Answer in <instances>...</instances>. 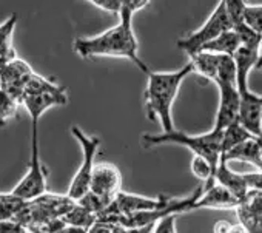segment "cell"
<instances>
[{
    "mask_svg": "<svg viewBox=\"0 0 262 233\" xmlns=\"http://www.w3.org/2000/svg\"><path fill=\"white\" fill-rule=\"evenodd\" d=\"M34 202L50 216L53 218H62L63 215H67L74 205L76 201L71 199L68 195L60 196V195H53V193H45L40 198L34 199Z\"/></svg>",
    "mask_w": 262,
    "mask_h": 233,
    "instance_id": "2e32d148",
    "label": "cell"
},
{
    "mask_svg": "<svg viewBox=\"0 0 262 233\" xmlns=\"http://www.w3.org/2000/svg\"><path fill=\"white\" fill-rule=\"evenodd\" d=\"M231 225H233V222H230L227 219H219L213 225V233H230Z\"/></svg>",
    "mask_w": 262,
    "mask_h": 233,
    "instance_id": "4dcf8cb0",
    "label": "cell"
},
{
    "mask_svg": "<svg viewBox=\"0 0 262 233\" xmlns=\"http://www.w3.org/2000/svg\"><path fill=\"white\" fill-rule=\"evenodd\" d=\"M248 192H262V172H251V173H242Z\"/></svg>",
    "mask_w": 262,
    "mask_h": 233,
    "instance_id": "f1b7e54d",
    "label": "cell"
},
{
    "mask_svg": "<svg viewBox=\"0 0 262 233\" xmlns=\"http://www.w3.org/2000/svg\"><path fill=\"white\" fill-rule=\"evenodd\" d=\"M219 54H211V53H198L196 56L190 57V62L193 65L194 73L202 76L204 79L210 82H216L217 77V68H219Z\"/></svg>",
    "mask_w": 262,
    "mask_h": 233,
    "instance_id": "ac0fdd59",
    "label": "cell"
},
{
    "mask_svg": "<svg viewBox=\"0 0 262 233\" xmlns=\"http://www.w3.org/2000/svg\"><path fill=\"white\" fill-rule=\"evenodd\" d=\"M259 142H260V149H262V136L259 138Z\"/></svg>",
    "mask_w": 262,
    "mask_h": 233,
    "instance_id": "836d02e7",
    "label": "cell"
},
{
    "mask_svg": "<svg viewBox=\"0 0 262 233\" xmlns=\"http://www.w3.org/2000/svg\"><path fill=\"white\" fill-rule=\"evenodd\" d=\"M259 59H260V63H262V40H260V45H259Z\"/></svg>",
    "mask_w": 262,
    "mask_h": 233,
    "instance_id": "d6a6232c",
    "label": "cell"
},
{
    "mask_svg": "<svg viewBox=\"0 0 262 233\" xmlns=\"http://www.w3.org/2000/svg\"><path fill=\"white\" fill-rule=\"evenodd\" d=\"M233 31L237 34L242 48L253 50V51H257L259 53V45H260V40H262V36L260 34H257L250 27H247L245 22L241 24V25H237V27H234Z\"/></svg>",
    "mask_w": 262,
    "mask_h": 233,
    "instance_id": "603a6c76",
    "label": "cell"
},
{
    "mask_svg": "<svg viewBox=\"0 0 262 233\" xmlns=\"http://www.w3.org/2000/svg\"><path fill=\"white\" fill-rule=\"evenodd\" d=\"M90 192L111 204L120 192V172L113 164H96L91 176Z\"/></svg>",
    "mask_w": 262,
    "mask_h": 233,
    "instance_id": "9c48e42d",
    "label": "cell"
},
{
    "mask_svg": "<svg viewBox=\"0 0 262 233\" xmlns=\"http://www.w3.org/2000/svg\"><path fill=\"white\" fill-rule=\"evenodd\" d=\"M91 5L119 17L123 8V0H91Z\"/></svg>",
    "mask_w": 262,
    "mask_h": 233,
    "instance_id": "4316f807",
    "label": "cell"
},
{
    "mask_svg": "<svg viewBox=\"0 0 262 233\" xmlns=\"http://www.w3.org/2000/svg\"><path fill=\"white\" fill-rule=\"evenodd\" d=\"M251 138H256V136H253L248 130H245L239 122L230 125L228 129H225L222 132V155L228 153L231 149L237 147L239 144H242Z\"/></svg>",
    "mask_w": 262,
    "mask_h": 233,
    "instance_id": "d6986e66",
    "label": "cell"
},
{
    "mask_svg": "<svg viewBox=\"0 0 262 233\" xmlns=\"http://www.w3.org/2000/svg\"><path fill=\"white\" fill-rule=\"evenodd\" d=\"M19 100L0 88V125H5L17 113Z\"/></svg>",
    "mask_w": 262,
    "mask_h": 233,
    "instance_id": "cb8c5ba5",
    "label": "cell"
},
{
    "mask_svg": "<svg viewBox=\"0 0 262 233\" xmlns=\"http://www.w3.org/2000/svg\"><path fill=\"white\" fill-rule=\"evenodd\" d=\"M141 139L145 149H153L167 144L185 147L193 153V156H201L207 159L214 170L217 168L222 155V132L213 129L204 135H187L181 130H174L171 133L142 135Z\"/></svg>",
    "mask_w": 262,
    "mask_h": 233,
    "instance_id": "3957f363",
    "label": "cell"
},
{
    "mask_svg": "<svg viewBox=\"0 0 262 233\" xmlns=\"http://www.w3.org/2000/svg\"><path fill=\"white\" fill-rule=\"evenodd\" d=\"M33 74L34 71L25 60L14 59L13 62L0 67V88L22 103L25 85Z\"/></svg>",
    "mask_w": 262,
    "mask_h": 233,
    "instance_id": "52a82bcc",
    "label": "cell"
},
{
    "mask_svg": "<svg viewBox=\"0 0 262 233\" xmlns=\"http://www.w3.org/2000/svg\"><path fill=\"white\" fill-rule=\"evenodd\" d=\"M190 168H191V173H193L198 179L204 181V188L211 187V185L214 184L216 170L213 168V165H211L207 159H204V158H201V156H193L191 164H190Z\"/></svg>",
    "mask_w": 262,
    "mask_h": 233,
    "instance_id": "7402d4cb",
    "label": "cell"
},
{
    "mask_svg": "<svg viewBox=\"0 0 262 233\" xmlns=\"http://www.w3.org/2000/svg\"><path fill=\"white\" fill-rule=\"evenodd\" d=\"M71 135L74 136V139L79 142V145L82 149V162L68 187L67 195L77 202L82 196H85L90 192L91 176H93V170L96 167L94 159H96V155L100 147V139L97 136H88L77 125L71 127Z\"/></svg>",
    "mask_w": 262,
    "mask_h": 233,
    "instance_id": "5b68a950",
    "label": "cell"
},
{
    "mask_svg": "<svg viewBox=\"0 0 262 233\" xmlns=\"http://www.w3.org/2000/svg\"><path fill=\"white\" fill-rule=\"evenodd\" d=\"M16 25H17V14H11L4 24H0V67L17 59L13 45V34Z\"/></svg>",
    "mask_w": 262,
    "mask_h": 233,
    "instance_id": "9a60e30c",
    "label": "cell"
},
{
    "mask_svg": "<svg viewBox=\"0 0 262 233\" xmlns=\"http://www.w3.org/2000/svg\"><path fill=\"white\" fill-rule=\"evenodd\" d=\"M145 0H123V8L119 14V24L97 36L79 37L74 40V51L83 57H119L133 62L144 74L151 70L139 57V42L133 30V17L138 11L147 8Z\"/></svg>",
    "mask_w": 262,
    "mask_h": 233,
    "instance_id": "6da1fadb",
    "label": "cell"
},
{
    "mask_svg": "<svg viewBox=\"0 0 262 233\" xmlns=\"http://www.w3.org/2000/svg\"><path fill=\"white\" fill-rule=\"evenodd\" d=\"M239 50H241V40H239L237 34L233 30H228V31L222 33L219 37H216L213 42L207 44L201 50V53H211V54L234 57V54Z\"/></svg>",
    "mask_w": 262,
    "mask_h": 233,
    "instance_id": "e0dca14e",
    "label": "cell"
},
{
    "mask_svg": "<svg viewBox=\"0 0 262 233\" xmlns=\"http://www.w3.org/2000/svg\"><path fill=\"white\" fill-rule=\"evenodd\" d=\"M219 90V107L213 130L224 132L230 125L239 122L241 97L236 85H217Z\"/></svg>",
    "mask_w": 262,
    "mask_h": 233,
    "instance_id": "ba28073f",
    "label": "cell"
},
{
    "mask_svg": "<svg viewBox=\"0 0 262 233\" xmlns=\"http://www.w3.org/2000/svg\"><path fill=\"white\" fill-rule=\"evenodd\" d=\"M193 65L188 62L185 67L176 71H151L147 77L145 88V111L148 119L158 121L162 127V133H171L176 130L173 124V105L179 94V88L184 80L193 74Z\"/></svg>",
    "mask_w": 262,
    "mask_h": 233,
    "instance_id": "7a4b0ae2",
    "label": "cell"
},
{
    "mask_svg": "<svg viewBox=\"0 0 262 233\" xmlns=\"http://www.w3.org/2000/svg\"><path fill=\"white\" fill-rule=\"evenodd\" d=\"M236 213L248 233H262V192H248L239 202Z\"/></svg>",
    "mask_w": 262,
    "mask_h": 233,
    "instance_id": "8fae6325",
    "label": "cell"
},
{
    "mask_svg": "<svg viewBox=\"0 0 262 233\" xmlns=\"http://www.w3.org/2000/svg\"><path fill=\"white\" fill-rule=\"evenodd\" d=\"M176 219H178V215H167V216L161 218L155 224L151 233H178V230H176Z\"/></svg>",
    "mask_w": 262,
    "mask_h": 233,
    "instance_id": "83f0119b",
    "label": "cell"
},
{
    "mask_svg": "<svg viewBox=\"0 0 262 233\" xmlns=\"http://www.w3.org/2000/svg\"><path fill=\"white\" fill-rule=\"evenodd\" d=\"M48 170L42 164L39 149V121H31V156L28 170L11 193L25 202H31L47 193Z\"/></svg>",
    "mask_w": 262,
    "mask_h": 233,
    "instance_id": "277c9868",
    "label": "cell"
},
{
    "mask_svg": "<svg viewBox=\"0 0 262 233\" xmlns=\"http://www.w3.org/2000/svg\"><path fill=\"white\" fill-rule=\"evenodd\" d=\"M230 233H248V231H247V228H245L241 222H237V224H233V225H231Z\"/></svg>",
    "mask_w": 262,
    "mask_h": 233,
    "instance_id": "1f68e13d",
    "label": "cell"
},
{
    "mask_svg": "<svg viewBox=\"0 0 262 233\" xmlns=\"http://www.w3.org/2000/svg\"><path fill=\"white\" fill-rule=\"evenodd\" d=\"M27 233H30V231H27Z\"/></svg>",
    "mask_w": 262,
    "mask_h": 233,
    "instance_id": "e575fe53",
    "label": "cell"
},
{
    "mask_svg": "<svg viewBox=\"0 0 262 233\" xmlns=\"http://www.w3.org/2000/svg\"><path fill=\"white\" fill-rule=\"evenodd\" d=\"M97 216L91 211H88L86 208H83L80 204L76 202V205L67 213L62 216V221L67 224V225H71V227H79V228H85L88 230L94 222H96Z\"/></svg>",
    "mask_w": 262,
    "mask_h": 233,
    "instance_id": "ffe728a7",
    "label": "cell"
},
{
    "mask_svg": "<svg viewBox=\"0 0 262 233\" xmlns=\"http://www.w3.org/2000/svg\"><path fill=\"white\" fill-rule=\"evenodd\" d=\"M239 199L228 192L225 187L219 184H213L211 187H207L202 190L201 196L190 205V211L201 210V208H216V210H228V208H237Z\"/></svg>",
    "mask_w": 262,
    "mask_h": 233,
    "instance_id": "30bf717a",
    "label": "cell"
},
{
    "mask_svg": "<svg viewBox=\"0 0 262 233\" xmlns=\"http://www.w3.org/2000/svg\"><path fill=\"white\" fill-rule=\"evenodd\" d=\"M233 30L230 19L227 16V10H225V0L224 2H219L216 5V8L213 10V13L210 14V17L207 19V22L196 31H193L191 34L185 36L184 39L178 40V47L188 54V57L196 56L198 53H201V50L213 42L216 37H219L222 33Z\"/></svg>",
    "mask_w": 262,
    "mask_h": 233,
    "instance_id": "8992f818",
    "label": "cell"
},
{
    "mask_svg": "<svg viewBox=\"0 0 262 233\" xmlns=\"http://www.w3.org/2000/svg\"><path fill=\"white\" fill-rule=\"evenodd\" d=\"M214 182L219 184V185H222V187H225L239 201H242L247 196V193H248V188H247L244 175L231 170L228 167V162L224 161V159L219 161V165H217L216 175H214Z\"/></svg>",
    "mask_w": 262,
    "mask_h": 233,
    "instance_id": "4fadbf2b",
    "label": "cell"
},
{
    "mask_svg": "<svg viewBox=\"0 0 262 233\" xmlns=\"http://www.w3.org/2000/svg\"><path fill=\"white\" fill-rule=\"evenodd\" d=\"M114 227H116V224H113V222H110V221H105V219L97 218V219H96V222L88 228V231H86V233H113Z\"/></svg>",
    "mask_w": 262,
    "mask_h": 233,
    "instance_id": "f546056e",
    "label": "cell"
},
{
    "mask_svg": "<svg viewBox=\"0 0 262 233\" xmlns=\"http://www.w3.org/2000/svg\"><path fill=\"white\" fill-rule=\"evenodd\" d=\"M245 8H247V4L242 2V0H225V10H227V16L230 19L231 28L244 24Z\"/></svg>",
    "mask_w": 262,
    "mask_h": 233,
    "instance_id": "d4e9b609",
    "label": "cell"
},
{
    "mask_svg": "<svg viewBox=\"0 0 262 233\" xmlns=\"http://www.w3.org/2000/svg\"><path fill=\"white\" fill-rule=\"evenodd\" d=\"M244 22L247 27H250L253 31L262 36V5L253 7L247 5L245 14H244Z\"/></svg>",
    "mask_w": 262,
    "mask_h": 233,
    "instance_id": "484cf974",
    "label": "cell"
},
{
    "mask_svg": "<svg viewBox=\"0 0 262 233\" xmlns=\"http://www.w3.org/2000/svg\"><path fill=\"white\" fill-rule=\"evenodd\" d=\"M25 204H27L25 201L14 196L11 192L10 193L0 192V221L14 219L16 215L25 207Z\"/></svg>",
    "mask_w": 262,
    "mask_h": 233,
    "instance_id": "44dd1931",
    "label": "cell"
},
{
    "mask_svg": "<svg viewBox=\"0 0 262 233\" xmlns=\"http://www.w3.org/2000/svg\"><path fill=\"white\" fill-rule=\"evenodd\" d=\"M67 102H68V96H67L65 88H60L59 91H51V93L27 94L22 99V103L30 113L31 121H40L42 114L45 111L57 105H67Z\"/></svg>",
    "mask_w": 262,
    "mask_h": 233,
    "instance_id": "7c38bea8",
    "label": "cell"
},
{
    "mask_svg": "<svg viewBox=\"0 0 262 233\" xmlns=\"http://www.w3.org/2000/svg\"><path fill=\"white\" fill-rule=\"evenodd\" d=\"M221 159H224L227 162H231V161L247 162L262 172V149H260L259 138H251V139L239 144L237 147L231 149L228 153L222 155Z\"/></svg>",
    "mask_w": 262,
    "mask_h": 233,
    "instance_id": "5bb4252c",
    "label": "cell"
}]
</instances>
